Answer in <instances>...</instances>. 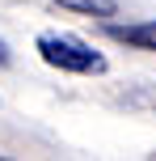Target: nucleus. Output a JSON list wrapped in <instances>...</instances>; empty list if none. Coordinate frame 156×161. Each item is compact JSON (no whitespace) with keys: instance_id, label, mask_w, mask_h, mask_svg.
I'll return each mask as SVG.
<instances>
[{"instance_id":"obj_1","label":"nucleus","mask_w":156,"mask_h":161,"mask_svg":"<svg viewBox=\"0 0 156 161\" xmlns=\"http://www.w3.org/2000/svg\"><path fill=\"white\" fill-rule=\"evenodd\" d=\"M38 55L47 59L51 68H59V72H76V76H101L106 72V55L101 51H93L84 38H76V34H38Z\"/></svg>"},{"instance_id":"obj_2","label":"nucleus","mask_w":156,"mask_h":161,"mask_svg":"<svg viewBox=\"0 0 156 161\" xmlns=\"http://www.w3.org/2000/svg\"><path fill=\"white\" fill-rule=\"evenodd\" d=\"M110 38L143 47V51H156V17L152 21H131V25H110Z\"/></svg>"},{"instance_id":"obj_3","label":"nucleus","mask_w":156,"mask_h":161,"mask_svg":"<svg viewBox=\"0 0 156 161\" xmlns=\"http://www.w3.org/2000/svg\"><path fill=\"white\" fill-rule=\"evenodd\" d=\"M55 4L72 8V13H89V17H114L118 0H55Z\"/></svg>"},{"instance_id":"obj_4","label":"nucleus","mask_w":156,"mask_h":161,"mask_svg":"<svg viewBox=\"0 0 156 161\" xmlns=\"http://www.w3.org/2000/svg\"><path fill=\"white\" fill-rule=\"evenodd\" d=\"M8 59H13V55H8V42L0 38V68H8Z\"/></svg>"}]
</instances>
